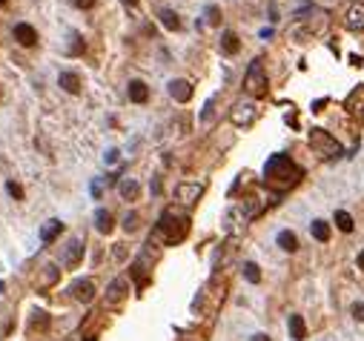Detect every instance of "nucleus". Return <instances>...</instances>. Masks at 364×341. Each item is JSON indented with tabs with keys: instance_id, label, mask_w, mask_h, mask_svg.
Listing matches in <instances>:
<instances>
[{
	"instance_id": "15",
	"label": "nucleus",
	"mask_w": 364,
	"mask_h": 341,
	"mask_svg": "<svg viewBox=\"0 0 364 341\" xmlns=\"http://www.w3.org/2000/svg\"><path fill=\"white\" fill-rule=\"evenodd\" d=\"M58 83H60V89H66L69 95H80V75L78 72H60Z\"/></svg>"
},
{
	"instance_id": "21",
	"label": "nucleus",
	"mask_w": 364,
	"mask_h": 341,
	"mask_svg": "<svg viewBox=\"0 0 364 341\" xmlns=\"http://www.w3.org/2000/svg\"><path fill=\"white\" fill-rule=\"evenodd\" d=\"M238 49H241V40H238V35L226 29L224 35H221V52H224V55H235Z\"/></svg>"
},
{
	"instance_id": "8",
	"label": "nucleus",
	"mask_w": 364,
	"mask_h": 341,
	"mask_svg": "<svg viewBox=\"0 0 364 341\" xmlns=\"http://www.w3.org/2000/svg\"><path fill=\"white\" fill-rule=\"evenodd\" d=\"M344 109H347V115H353L356 121H364V83H358V86L347 95Z\"/></svg>"
},
{
	"instance_id": "38",
	"label": "nucleus",
	"mask_w": 364,
	"mask_h": 341,
	"mask_svg": "<svg viewBox=\"0 0 364 341\" xmlns=\"http://www.w3.org/2000/svg\"><path fill=\"white\" fill-rule=\"evenodd\" d=\"M249 341H272V338H269V335H264V333H255Z\"/></svg>"
},
{
	"instance_id": "29",
	"label": "nucleus",
	"mask_w": 364,
	"mask_h": 341,
	"mask_svg": "<svg viewBox=\"0 0 364 341\" xmlns=\"http://www.w3.org/2000/svg\"><path fill=\"white\" fill-rule=\"evenodd\" d=\"M83 49H86V43H83V37L75 32V35H72V49H69V55H80Z\"/></svg>"
},
{
	"instance_id": "41",
	"label": "nucleus",
	"mask_w": 364,
	"mask_h": 341,
	"mask_svg": "<svg viewBox=\"0 0 364 341\" xmlns=\"http://www.w3.org/2000/svg\"><path fill=\"white\" fill-rule=\"evenodd\" d=\"M358 267H364V253H358Z\"/></svg>"
},
{
	"instance_id": "36",
	"label": "nucleus",
	"mask_w": 364,
	"mask_h": 341,
	"mask_svg": "<svg viewBox=\"0 0 364 341\" xmlns=\"http://www.w3.org/2000/svg\"><path fill=\"white\" fill-rule=\"evenodd\" d=\"M103 195V181H95L92 184V198H101Z\"/></svg>"
},
{
	"instance_id": "13",
	"label": "nucleus",
	"mask_w": 364,
	"mask_h": 341,
	"mask_svg": "<svg viewBox=\"0 0 364 341\" xmlns=\"http://www.w3.org/2000/svg\"><path fill=\"white\" fill-rule=\"evenodd\" d=\"M80 258H83V241L75 238L72 244H69V249H66V258H63L66 269H75L80 264Z\"/></svg>"
},
{
	"instance_id": "19",
	"label": "nucleus",
	"mask_w": 364,
	"mask_h": 341,
	"mask_svg": "<svg viewBox=\"0 0 364 341\" xmlns=\"http://www.w3.org/2000/svg\"><path fill=\"white\" fill-rule=\"evenodd\" d=\"M60 233H63V221H58V218H52L49 224H46L43 230H40V241H43V244H52V241L58 238Z\"/></svg>"
},
{
	"instance_id": "9",
	"label": "nucleus",
	"mask_w": 364,
	"mask_h": 341,
	"mask_svg": "<svg viewBox=\"0 0 364 341\" xmlns=\"http://www.w3.org/2000/svg\"><path fill=\"white\" fill-rule=\"evenodd\" d=\"M344 26L353 29V32L364 29V3H353V6H347V12H344Z\"/></svg>"
},
{
	"instance_id": "4",
	"label": "nucleus",
	"mask_w": 364,
	"mask_h": 341,
	"mask_svg": "<svg viewBox=\"0 0 364 341\" xmlns=\"http://www.w3.org/2000/svg\"><path fill=\"white\" fill-rule=\"evenodd\" d=\"M310 146H313V152H318L321 158H338V155L344 152L342 144L330 135L327 129H310Z\"/></svg>"
},
{
	"instance_id": "3",
	"label": "nucleus",
	"mask_w": 364,
	"mask_h": 341,
	"mask_svg": "<svg viewBox=\"0 0 364 341\" xmlns=\"http://www.w3.org/2000/svg\"><path fill=\"white\" fill-rule=\"evenodd\" d=\"M267 89H269V80H267V72H264V63L261 58H255L247 66V75H244V92L253 95V98H264Z\"/></svg>"
},
{
	"instance_id": "34",
	"label": "nucleus",
	"mask_w": 364,
	"mask_h": 341,
	"mask_svg": "<svg viewBox=\"0 0 364 341\" xmlns=\"http://www.w3.org/2000/svg\"><path fill=\"white\" fill-rule=\"evenodd\" d=\"M115 261H126V244H115Z\"/></svg>"
},
{
	"instance_id": "26",
	"label": "nucleus",
	"mask_w": 364,
	"mask_h": 341,
	"mask_svg": "<svg viewBox=\"0 0 364 341\" xmlns=\"http://www.w3.org/2000/svg\"><path fill=\"white\" fill-rule=\"evenodd\" d=\"M333 221H335V226H338V230H342V233H353V218H350V212H344V210H338L333 215Z\"/></svg>"
},
{
	"instance_id": "32",
	"label": "nucleus",
	"mask_w": 364,
	"mask_h": 341,
	"mask_svg": "<svg viewBox=\"0 0 364 341\" xmlns=\"http://www.w3.org/2000/svg\"><path fill=\"white\" fill-rule=\"evenodd\" d=\"M350 312H353V319H356V321H364V301H356V304L350 307Z\"/></svg>"
},
{
	"instance_id": "10",
	"label": "nucleus",
	"mask_w": 364,
	"mask_h": 341,
	"mask_svg": "<svg viewBox=\"0 0 364 341\" xmlns=\"http://www.w3.org/2000/svg\"><path fill=\"white\" fill-rule=\"evenodd\" d=\"M169 95H172L178 103H187L192 98V83L190 80H184V78H175V80H169Z\"/></svg>"
},
{
	"instance_id": "31",
	"label": "nucleus",
	"mask_w": 364,
	"mask_h": 341,
	"mask_svg": "<svg viewBox=\"0 0 364 341\" xmlns=\"http://www.w3.org/2000/svg\"><path fill=\"white\" fill-rule=\"evenodd\" d=\"M207 20H210L212 26H218V23H221V9L218 6H210V9H207Z\"/></svg>"
},
{
	"instance_id": "39",
	"label": "nucleus",
	"mask_w": 364,
	"mask_h": 341,
	"mask_svg": "<svg viewBox=\"0 0 364 341\" xmlns=\"http://www.w3.org/2000/svg\"><path fill=\"white\" fill-rule=\"evenodd\" d=\"M324 106H327V101H315V103H313V112H321Z\"/></svg>"
},
{
	"instance_id": "1",
	"label": "nucleus",
	"mask_w": 364,
	"mask_h": 341,
	"mask_svg": "<svg viewBox=\"0 0 364 341\" xmlns=\"http://www.w3.org/2000/svg\"><path fill=\"white\" fill-rule=\"evenodd\" d=\"M301 175H304V172H301V167L287 152L272 155V158L267 161V167H264V181H267V187L276 189V192H287V189H292L295 184L301 181Z\"/></svg>"
},
{
	"instance_id": "16",
	"label": "nucleus",
	"mask_w": 364,
	"mask_h": 341,
	"mask_svg": "<svg viewBox=\"0 0 364 341\" xmlns=\"http://www.w3.org/2000/svg\"><path fill=\"white\" fill-rule=\"evenodd\" d=\"M58 278H60V267H55V264H46V267H43V276L37 278V287H40V290H49V287H55V284H58Z\"/></svg>"
},
{
	"instance_id": "35",
	"label": "nucleus",
	"mask_w": 364,
	"mask_h": 341,
	"mask_svg": "<svg viewBox=\"0 0 364 341\" xmlns=\"http://www.w3.org/2000/svg\"><path fill=\"white\" fill-rule=\"evenodd\" d=\"M72 6L75 9H92V6H95V0H72Z\"/></svg>"
},
{
	"instance_id": "18",
	"label": "nucleus",
	"mask_w": 364,
	"mask_h": 341,
	"mask_svg": "<svg viewBox=\"0 0 364 341\" xmlns=\"http://www.w3.org/2000/svg\"><path fill=\"white\" fill-rule=\"evenodd\" d=\"M95 230H98V233H103V235H109L112 230H115V221H112L109 210H103V207H101V210L95 212Z\"/></svg>"
},
{
	"instance_id": "6",
	"label": "nucleus",
	"mask_w": 364,
	"mask_h": 341,
	"mask_svg": "<svg viewBox=\"0 0 364 341\" xmlns=\"http://www.w3.org/2000/svg\"><path fill=\"white\" fill-rule=\"evenodd\" d=\"M204 195V184L198 181H184L175 187V201L184 203V207H192V203H198V198Z\"/></svg>"
},
{
	"instance_id": "11",
	"label": "nucleus",
	"mask_w": 364,
	"mask_h": 341,
	"mask_svg": "<svg viewBox=\"0 0 364 341\" xmlns=\"http://www.w3.org/2000/svg\"><path fill=\"white\" fill-rule=\"evenodd\" d=\"M72 295L78 298V301H83V304H89V301L95 298V284L89 281V278H78V281L72 284Z\"/></svg>"
},
{
	"instance_id": "27",
	"label": "nucleus",
	"mask_w": 364,
	"mask_h": 341,
	"mask_svg": "<svg viewBox=\"0 0 364 341\" xmlns=\"http://www.w3.org/2000/svg\"><path fill=\"white\" fill-rule=\"evenodd\" d=\"M244 278H247L249 284H258V281H261V269H258V264H253V261L244 264Z\"/></svg>"
},
{
	"instance_id": "24",
	"label": "nucleus",
	"mask_w": 364,
	"mask_h": 341,
	"mask_svg": "<svg viewBox=\"0 0 364 341\" xmlns=\"http://www.w3.org/2000/svg\"><path fill=\"white\" fill-rule=\"evenodd\" d=\"M290 338H295V341H301V338H307V324H304V319L301 315H290Z\"/></svg>"
},
{
	"instance_id": "40",
	"label": "nucleus",
	"mask_w": 364,
	"mask_h": 341,
	"mask_svg": "<svg viewBox=\"0 0 364 341\" xmlns=\"http://www.w3.org/2000/svg\"><path fill=\"white\" fill-rule=\"evenodd\" d=\"M124 3H126V6H138L141 0H124Z\"/></svg>"
},
{
	"instance_id": "20",
	"label": "nucleus",
	"mask_w": 364,
	"mask_h": 341,
	"mask_svg": "<svg viewBox=\"0 0 364 341\" xmlns=\"http://www.w3.org/2000/svg\"><path fill=\"white\" fill-rule=\"evenodd\" d=\"M276 241H278V247L284 249V253H295V249H299V238H295L292 230H281Z\"/></svg>"
},
{
	"instance_id": "14",
	"label": "nucleus",
	"mask_w": 364,
	"mask_h": 341,
	"mask_svg": "<svg viewBox=\"0 0 364 341\" xmlns=\"http://www.w3.org/2000/svg\"><path fill=\"white\" fill-rule=\"evenodd\" d=\"M118 192L124 201H138L141 198V184L132 181V178H124V181H118Z\"/></svg>"
},
{
	"instance_id": "28",
	"label": "nucleus",
	"mask_w": 364,
	"mask_h": 341,
	"mask_svg": "<svg viewBox=\"0 0 364 341\" xmlns=\"http://www.w3.org/2000/svg\"><path fill=\"white\" fill-rule=\"evenodd\" d=\"M138 221H141L138 212H126L124 215V230L126 233H135V230H138Z\"/></svg>"
},
{
	"instance_id": "33",
	"label": "nucleus",
	"mask_w": 364,
	"mask_h": 341,
	"mask_svg": "<svg viewBox=\"0 0 364 341\" xmlns=\"http://www.w3.org/2000/svg\"><path fill=\"white\" fill-rule=\"evenodd\" d=\"M212 106H215V98H210V101H207L204 112H201V124H207V121L212 118Z\"/></svg>"
},
{
	"instance_id": "5",
	"label": "nucleus",
	"mask_w": 364,
	"mask_h": 341,
	"mask_svg": "<svg viewBox=\"0 0 364 341\" xmlns=\"http://www.w3.org/2000/svg\"><path fill=\"white\" fill-rule=\"evenodd\" d=\"M255 118H258V109H255L253 101H238L233 106V124L238 129H247V126L255 124Z\"/></svg>"
},
{
	"instance_id": "37",
	"label": "nucleus",
	"mask_w": 364,
	"mask_h": 341,
	"mask_svg": "<svg viewBox=\"0 0 364 341\" xmlns=\"http://www.w3.org/2000/svg\"><path fill=\"white\" fill-rule=\"evenodd\" d=\"M118 161V149H109V152H106V164H115Z\"/></svg>"
},
{
	"instance_id": "25",
	"label": "nucleus",
	"mask_w": 364,
	"mask_h": 341,
	"mask_svg": "<svg viewBox=\"0 0 364 341\" xmlns=\"http://www.w3.org/2000/svg\"><path fill=\"white\" fill-rule=\"evenodd\" d=\"M32 330L46 333V330H49V312H46V310H35V312H32Z\"/></svg>"
},
{
	"instance_id": "2",
	"label": "nucleus",
	"mask_w": 364,
	"mask_h": 341,
	"mask_svg": "<svg viewBox=\"0 0 364 341\" xmlns=\"http://www.w3.org/2000/svg\"><path fill=\"white\" fill-rule=\"evenodd\" d=\"M187 233H190V215H187V212L175 210V207H169V210L161 212V221H158V226H155V235H164V244L175 247V244H181V241L187 238Z\"/></svg>"
},
{
	"instance_id": "23",
	"label": "nucleus",
	"mask_w": 364,
	"mask_h": 341,
	"mask_svg": "<svg viewBox=\"0 0 364 341\" xmlns=\"http://www.w3.org/2000/svg\"><path fill=\"white\" fill-rule=\"evenodd\" d=\"M158 20L164 23L169 32H178V29H181V17L175 15L172 9H161V12H158Z\"/></svg>"
},
{
	"instance_id": "22",
	"label": "nucleus",
	"mask_w": 364,
	"mask_h": 341,
	"mask_svg": "<svg viewBox=\"0 0 364 341\" xmlns=\"http://www.w3.org/2000/svg\"><path fill=\"white\" fill-rule=\"evenodd\" d=\"M310 233H313L315 241L327 244V241H330V224H327V221H321V218H315L313 224H310Z\"/></svg>"
},
{
	"instance_id": "42",
	"label": "nucleus",
	"mask_w": 364,
	"mask_h": 341,
	"mask_svg": "<svg viewBox=\"0 0 364 341\" xmlns=\"http://www.w3.org/2000/svg\"><path fill=\"white\" fill-rule=\"evenodd\" d=\"M3 3H6V0H0V6H3Z\"/></svg>"
},
{
	"instance_id": "7",
	"label": "nucleus",
	"mask_w": 364,
	"mask_h": 341,
	"mask_svg": "<svg viewBox=\"0 0 364 341\" xmlns=\"http://www.w3.org/2000/svg\"><path fill=\"white\" fill-rule=\"evenodd\" d=\"M126 295H129V278L118 276L109 281V287H106V304L109 307H121L126 301Z\"/></svg>"
},
{
	"instance_id": "12",
	"label": "nucleus",
	"mask_w": 364,
	"mask_h": 341,
	"mask_svg": "<svg viewBox=\"0 0 364 341\" xmlns=\"http://www.w3.org/2000/svg\"><path fill=\"white\" fill-rule=\"evenodd\" d=\"M15 40L20 46H26V49H29V46H35L37 43L35 26H29V23H17V26H15Z\"/></svg>"
},
{
	"instance_id": "30",
	"label": "nucleus",
	"mask_w": 364,
	"mask_h": 341,
	"mask_svg": "<svg viewBox=\"0 0 364 341\" xmlns=\"http://www.w3.org/2000/svg\"><path fill=\"white\" fill-rule=\"evenodd\" d=\"M6 189H9V195L15 198V201H23V187L17 181H9L6 184Z\"/></svg>"
},
{
	"instance_id": "17",
	"label": "nucleus",
	"mask_w": 364,
	"mask_h": 341,
	"mask_svg": "<svg viewBox=\"0 0 364 341\" xmlns=\"http://www.w3.org/2000/svg\"><path fill=\"white\" fill-rule=\"evenodd\" d=\"M129 101L132 103H146L149 101V86L144 80H129Z\"/></svg>"
}]
</instances>
